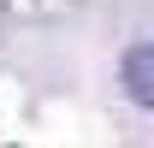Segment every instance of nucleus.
<instances>
[{"instance_id":"nucleus-1","label":"nucleus","mask_w":154,"mask_h":148,"mask_svg":"<svg viewBox=\"0 0 154 148\" xmlns=\"http://www.w3.org/2000/svg\"><path fill=\"white\" fill-rule=\"evenodd\" d=\"M125 95L154 113V42H136L125 54Z\"/></svg>"}]
</instances>
